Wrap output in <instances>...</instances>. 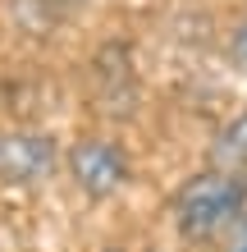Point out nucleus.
<instances>
[{
  "label": "nucleus",
  "instance_id": "1",
  "mask_svg": "<svg viewBox=\"0 0 247 252\" xmlns=\"http://www.w3.org/2000/svg\"><path fill=\"white\" fill-rule=\"evenodd\" d=\"M174 229L188 243H211L229 234L247 216V174L229 170H201L192 179H183L174 192Z\"/></svg>",
  "mask_w": 247,
  "mask_h": 252
},
{
  "label": "nucleus",
  "instance_id": "2",
  "mask_svg": "<svg viewBox=\"0 0 247 252\" xmlns=\"http://www.w3.org/2000/svg\"><path fill=\"white\" fill-rule=\"evenodd\" d=\"M64 165H69V179L92 202L110 197V192H119L128 184V156H124V147L110 142V138H78L69 147Z\"/></svg>",
  "mask_w": 247,
  "mask_h": 252
},
{
  "label": "nucleus",
  "instance_id": "3",
  "mask_svg": "<svg viewBox=\"0 0 247 252\" xmlns=\"http://www.w3.org/2000/svg\"><path fill=\"white\" fill-rule=\"evenodd\" d=\"M60 165V152L46 133L37 128H9L0 133V179L14 188H32L41 179H51Z\"/></svg>",
  "mask_w": 247,
  "mask_h": 252
},
{
  "label": "nucleus",
  "instance_id": "4",
  "mask_svg": "<svg viewBox=\"0 0 247 252\" xmlns=\"http://www.w3.org/2000/svg\"><path fill=\"white\" fill-rule=\"evenodd\" d=\"M92 96L106 110H114V115L133 110V101H137V69H133L128 46L110 41V46L96 51V60H92Z\"/></svg>",
  "mask_w": 247,
  "mask_h": 252
},
{
  "label": "nucleus",
  "instance_id": "5",
  "mask_svg": "<svg viewBox=\"0 0 247 252\" xmlns=\"http://www.w3.org/2000/svg\"><path fill=\"white\" fill-rule=\"evenodd\" d=\"M211 170H229V174H247V110L234 115L211 142Z\"/></svg>",
  "mask_w": 247,
  "mask_h": 252
},
{
  "label": "nucleus",
  "instance_id": "6",
  "mask_svg": "<svg viewBox=\"0 0 247 252\" xmlns=\"http://www.w3.org/2000/svg\"><path fill=\"white\" fill-rule=\"evenodd\" d=\"M229 60H234V69H243L247 73V19L229 32Z\"/></svg>",
  "mask_w": 247,
  "mask_h": 252
},
{
  "label": "nucleus",
  "instance_id": "7",
  "mask_svg": "<svg viewBox=\"0 0 247 252\" xmlns=\"http://www.w3.org/2000/svg\"><path fill=\"white\" fill-rule=\"evenodd\" d=\"M224 252H247V216L238 220L234 229H229V243H224Z\"/></svg>",
  "mask_w": 247,
  "mask_h": 252
},
{
  "label": "nucleus",
  "instance_id": "8",
  "mask_svg": "<svg viewBox=\"0 0 247 252\" xmlns=\"http://www.w3.org/2000/svg\"><path fill=\"white\" fill-rule=\"evenodd\" d=\"M74 5H78V0H74Z\"/></svg>",
  "mask_w": 247,
  "mask_h": 252
}]
</instances>
